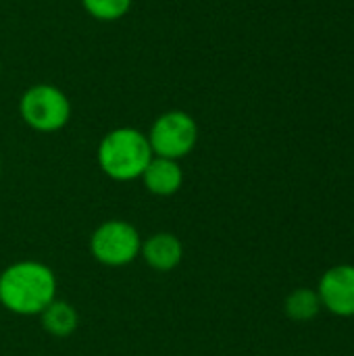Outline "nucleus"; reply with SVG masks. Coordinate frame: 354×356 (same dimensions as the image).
I'll return each instance as SVG.
<instances>
[{
    "label": "nucleus",
    "mask_w": 354,
    "mask_h": 356,
    "mask_svg": "<svg viewBox=\"0 0 354 356\" xmlns=\"http://www.w3.org/2000/svg\"><path fill=\"white\" fill-rule=\"evenodd\" d=\"M146 136L154 156L179 161L194 150L198 142V123L190 113L171 108L152 121Z\"/></svg>",
    "instance_id": "nucleus-4"
},
{
    "label": "nucleus",
    "mask_w": 354,
    "mask_h": 356,
    "mask_svg": "<svg viewBox=\"0 0 354 356\" xmlns=\"http://www.w3.org/2000/svg\"><path fill=\"white\" fill-rule=\"evenodd\" d=\"M321 300L317 290L311 288H296L286 296L284 302V311L286 317L296 321V323H309L313 321L319 313H321Z\"/></svg>",
    "instance_id": "nucleus-10"
},
{
    "label": "nucleus",
    "mask_w": 354,
    "mask_h": 356,
    "mask_svg": "<svg viewBox=\"0 0 354 356\" xmlns=\"http://www.w3.org/2000/svg\"><path fill=\"white\" fill-rule=\"evenodd\" d=\"M142 248L138 229L121 219H111L98 225L90 238L92 257L106 267H125L136 261Z\"/></svg>",
    "instance_id": "nucleus-5"
},
{
    "label": "nucleus",
    "mask_w": 354,
    "mask_h": 356,
    "mask_svg": "<svg viewBox=\"0 0 354 356\" xmlns=\"http://www.w3.org/2000/svg\"><path fill=\"white\" fill-rule=\"evenodd\" d=\"M140 179L144 181V188L150 194H154V196H173V194L179 192V188L184 184V171H182L179 161L152 156Z\"/></svg>",
    "instance_id": "nucleus-8"
},
{
    "label": "nucleus",
    "mask_w": 354,
    "mask_h": 356,
    "mask_svg": "<svg viewBox=\"0 0 354 356\" xmlns=\"http://www.w3.org/2000/svg\"><path fill=\"white\" fill-rule=\"evenodd\" d=\"M40 319H42V327L54 338L71 336L77 330V323H79L77 311L69 302L56 300V298L40 313Z\"/></svg>",
    "instance_id": "nucleus-9"
},
{
    "label": "nucleus",
    "mask_w": 354,
    "mask_h": 356,
    "mask_svg": "<svg viewBox=\"0 0 354 356\" xmlns=\"http://www.w3.org/2000/svg\"><path fill=\"white\" fill-rule=\"evenodd\" d=\"M148 136L136 127H115L98 144V167L115 181L140 179L152 159Z\"/></svg>",
    "instance_id": "nucleus-2"
},
{
    "label": "nucleus",
    "mask_w": 354,
    "mask_h": 356,
    "mask_svg": "<svg viewBox=\"0 0 354 356\" xmlns=\"http://www.w3.org/2000/svg\"><path fill=\"white\" fill-rule=\"evenodd\" d=\"M131 4L134 0H81L83 10L92 19L102 23H113L123 19L129 13Z\"/></svg>",
    "instance_id": "nucleus-11"
},
{
    "label": "nucleus",
    "mask_w": 354,
    "mask_h": 356,
    "mask_svg": "<svg viewBox=\"0 0 354 356\" xmlns=\"http://www.w3.org/2000/svg\"><path fill=\"white\" fill-rule=\"evenodd\" d=\"M19 115L29 129L38 134H54L69 123L71 100L61 88L40 81L21 94Z\"/></svg>",
    "instance_id": "nucleus-3"
},
{
    "label": "nucleus",
    "mask_w": 354,
    "mask_h": 356,
    "mask_svg": "<svg viewBox=\"0 0 354 356\" xmlns=\"http://www.w3.org/2000/svg\"><path fill=\"white\" fill-rule=\"evenodd\" d=\"M0 77H2V58H0Z\"/></svg>",
    "instance_id": "nucleus-12"
},
{
    "label": "nucleus",
    "mask_w": 354,
    "mask_h": 356,
    "mask_svg": "<svg viewBox=\"0 0 354 356\" xmlns=\"http://www.w3.org/2000/svg\"><path fill=\"white\" fill-rule=\"evenodd\" d=\"M54 298L56 277L44 263L19 261L0 273V305L15 315H40Z\"/></svg>",
    "instance_id": "nucleus-1"
},
{
    "label": "nucleus",
    "mask_w": 354,
    "mask_h": 356,
    "mask_svg": "<svg viewBox=\"0 0 354 356\" xmlns=\"http://www.w3.org/2000/svg\"><path fill=\"white\" fill-rule=\"evenodd\" d=\"M0 173H2V163H0Z\"/></svg>",
    "instance_id": "nucleus-13"
},
{
    "label": "nucleus",
    "mask_w": 354,
    "mask_h": 356,
    "mask_svg": "<svg viewBox=\"0 0 354 356\" xmlns=\"http://www.w3.org/2000/svg\"><path fill=\"white\" fill-rule=\"evenodd\" d=\"M140 254L150 269L167 273V271H173L182 263L184 246L177 236H173L169 232H161L142 242Z\"/></svg>",
    "instance_id": "nucleus-7"
},
{
    "label": "nucleus",
    "mask_w": 354,
    "mask_h": 356,
    "mask_svg": "<svg viewBox=\"0 0 354 356\" xmlns=\"http://www.w3.org/2000/svg\"><path fill=\"white\" fill-rule=\"evenodd\" d=\"M321 307L332 315L351 319L354 317V265L330 267L317 284Z\"/></svg>",
    "instance_id": "nucleus-6"
}]
</instances>
